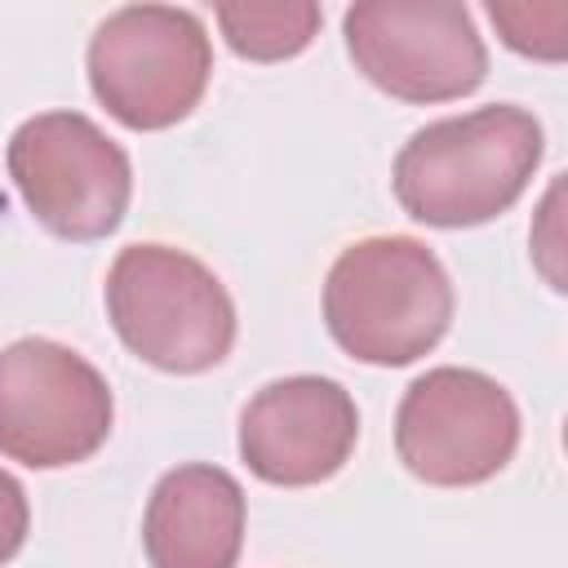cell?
Listing matches in <instances>:
<instances>
[{
    "label": "cell",
    "mask_w": 568,
    "mask_h": 568,
    "mask_svg": "<svg viewBox=\"0 0 568 568\" xmlns=\"http://www.w3.org/2000/svg\"><path fill=\"white\" fill-rule=\"evenodd\" d=\"M532 111L497 102L417 129L395 155V200L426 226H479L506 213L541 164Z\"/></svg>",
    "instance_id": "cell-1"
},
{
    "label": "cell",
    "mask_w": 568,
    "mask_h": 568,
    "mask_svg": "<svg viewBox=\"0 0 568 568\" xmlns=\"http://www.w3.org/2000/svg\"><path fill=\"white\" fill-rule=\"evenodd\" d=\"M453 320V284L439 257L413 235H373L337 253L324 280V324L364 364L422 359Z\"/></svg>",
    "instance_id": "cell-2"
},
{
    "label": "cell",
    "mask_w": 568,
    "mask_h": 568,
    "mask_svg": "<svg viewBox=\"0 0 568 568\" xmlns=\"http://www.w3.org/2000/svg\"><path fill=\"white\" fill-rule=\"evenodd\" d=\"M106 315L120 342L164 373H204L235 342V306L222 280L169 244L120 248L106 271Z\"/></svg>",
    "instance_id": "cell-3"
},
{
    "label": "cell",
    "mask_w": 568,
    "mask_h": 568,
    "mask_svg": "<svg viewBox=\"0 0 568 568\" xmlns=\"http://www.w3.org/2000/svg\"><path fill=\"white\" fill-rule=\"evenodd\" d=\"M213 75L204 22L173 4H124L89 40L93 98L124 129H169L195 111Z\"/></svg>",
    "instance_id": "cell-4"
},
{
    "label": "cell",
    "mask_w": 568,
    "mask_h": 568,
    "mask_svg": "<svg viewBox=\"0 0 568 568\" xmlns=\"http://www.w3.org/2000/svg\"><path fill=\"white\" fill-rule=\"evenodd\" d=\"M9 178L36 222L62 240L111 235L133 195L124 146L80 111L22 120L9 138Z\"/></svg>",
    "instance_id": "cell-5"
},
{
    "label": "cell",
    "mask_w": 568,
    "mask_h": 568,
    "mask_svg": "<svg viewBox=\"0 0 568 568\" xmlns=\"http://www.w3.org/2000/svg\"><path fill=\"white\" fill-rule=\"evenodd\" d=\"M111 386L102 373L49 342L22 337L0 351V453L31 466L58 470L93 457L111 435Z\"/></svg>",
    "instance_id": "cell-6"
},
{
    "label": "cell",
    "mask_w": 568,
    "mask_h": 568,
    "mask_svg": "<svg viewBox=\"0 0 568 568\" xmlns=\"http://www.w3.org/2000/svg\"><path fill=\"white\" fill-rule=\"evenodd\" d=\"M342 31L355 67L399 102L466 98L488 75V49L457 0H359Z\"/></svg>",
    "instance_id": "cell-7"
},
{
    "label": "cell",
    "mask_w": 568,
    "mask_h": 568,
    "mask_svg": "<svg viewBox=\"0 0 568 568\" xmlns=\"http://www.w3.org/2000/svg\"><path fill=\"white\" fill-rule=\"evenodd\" d=\"M519 444V408L488 373L475 368H430L422 373L395 413L399 462L435 484L466 488L493 479Z\"/></svg>",
    "instance_id": "cell-8"
},
{
    "label": "cell",
    "mask_w": 568,
    "mask_h": 568,
    "mask_svg": "<svg viewBox=\"0 0 568 568\" xmlns=\"http://www.w3.org/2000/svg\"><path fill=\"white\" fill-rule=\"evenodd\" d=\"M359 439V413L333 377H280L240 413L244 466L280 488H306L337 475Z\"/></svg>",
    "instance_id": "cell-9"
},
{
    "label": "cell",
    "mask_w": 568,
    "mask_h": 568,
    "mask_svg": "<svg viewBox=\"0 0 568 568\" xmlns=\"http://www.w3.org/2000/svg\"><path fill=\"white\" fill-rule=\"evenodd\" d=\"M151 568H235L244 546V493L222 466L169 470L142 519Z\"/></svg>",
    "instance_id": "cell-10"
},
{
    "label": "cell",
    "mask_w": 568,
    "mask_h": 568,
    "mask_svg": "<svg viewBox=\"0 0 568 568\" xmlns=\"http://www.w3.org/2000/svg\"><path fill=\"white\" fill-rule=\"evenodd\" d=\"M213 13H217L226 44L253 62L293 58L320 31V4H311V0H275V4H248V0L235 4L231 0V4H217Z\"/></svg>",
    "instance_id": "cell-11"
},
{
    "label": "cell",
    "mask_w": 568,
    "mask_h": 568,
    "mask_svg": "<svg viewBox=\"0 0 568 568\" xmlns=\"http://www.w3.org/2000/svg\"><path fill=\"white\" fill-rule=\"evenodd\" d=\"M488 18L515 53H528L541 62H559L568 53V4L564 0H541V4L493 0Z\"/></svg>",
    "instance_id": "cell-12"
},
{
    "label": "cell",
    "mask_w": 568,
    "mask_h": 568,
    "mask_svg": "<svg viewBox=\"0 0 568 568\" xmlns=\"http://www.w3.org/2000/svg\"><path fill=\"white\" fill-rule=\"evenodd\" d=\"M27 524H31V515H27V493H22V484H18L9 470H0V564H9V559L22 550Z\"/></svg>",
    "instance_id": "cell-13"
}]
</instances>
